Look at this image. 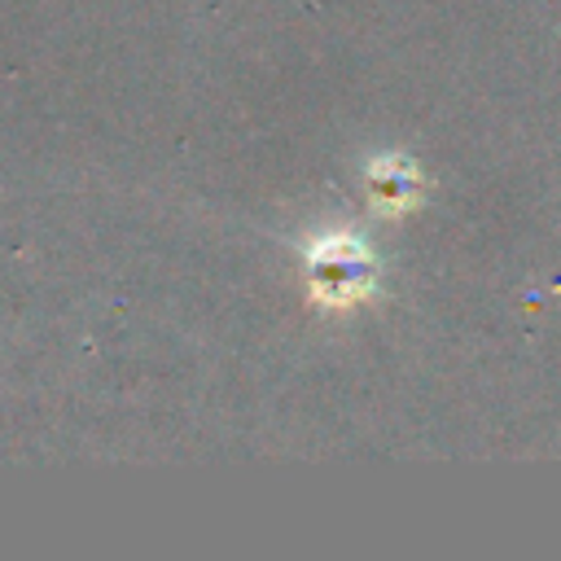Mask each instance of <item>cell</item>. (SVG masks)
<instances>
[{
	"label": "cell",
	"mask_w": 561,
	"mask_h": 561,
	"mask_svg": "<svg viewBox=\"0 0 561 561\" xmlns=\"http://www.w3.org/2000/svg\"><path fill=\"white\" fill-rule=\"evenodd\" d=\"M311 276H316V289L329 298V302H351L359 294H368V259L355 241H324L316 254H311Z\"/></svg>",
	"instance_id": "6da1fadb"
}]
</instances>
